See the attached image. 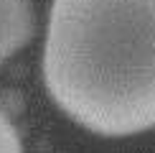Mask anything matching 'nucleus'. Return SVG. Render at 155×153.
Listing matches in <instances>:
<instances>
[{
  "label": "nucleus",
  "mask_w": 155,
  "mask_h": 153,
  "mask_svg": "<svg viewBox=\"0 0 155 153\" xmlns=\"http://www.w3.org/2000/svg\"><path fill=\"white\" fill-rule=\"evenodd\" d=\"M41 72L54 105L84 130H153L155 0H51Z\"/></svg>",
  "instance_id": "nucleus-1"
},
{
  "label": "nucleus",
  "mask_w": 155,
  "mask_h": 153,
  "mask_svg": "<svg viewBox=\"0 0 155 153\" xmlns=\"http://www.w3.org/2000/svg\"><path fill=\"white\" fill-rule=\"evenodd\" d=\"M33 3L0 0V66L33 38Z\"/></svg>",
  "instance_id": "nucleus-2"
},
{
  "label": "nucleus",
  "mask_w": 155,
  "mask_h": 153,
  "mask_svg": "<svg viewBox=\"0 0 155 153\" xmlns=\"http://www.w3.org/2000/svg\"><path fill=\"white\" fill-rule=\"evenodd\" d=\"M0 153H23V143L18 130L13 127L5 110H0Z\"/></svg>",
  "instance_id": "nucleus-3"
}]
</instances>
